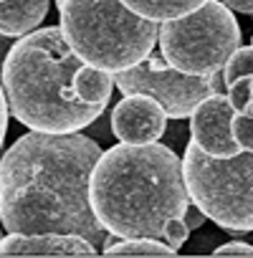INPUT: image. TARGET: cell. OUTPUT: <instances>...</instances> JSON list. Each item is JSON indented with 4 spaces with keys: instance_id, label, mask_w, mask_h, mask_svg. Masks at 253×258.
<instances>
[{
    "instance_id": "d6986e66",
    "label": "cell",
    "mask_w": 253,
    "mask_h": 258,
    "mask_svg": "<svg viewBox=\"0 0 253 258\" xmlns=\"http://www.w3.org/2000/svg\"><path fill=\"white\" fill-rule=\"evenodd\" d=\"M162 238H165V243H167L170 248L177 250V248H182V245L187 243V238H190V228L185 225L182 218H172V220H167Z\"/></svg>"
},
{
    "instance_id": "5b68a950",
    "label": "cell",
    "mask_w": 253,
    "mask_h": 258,
    "mask_svg": "<svg viewBox=\"0 0 253 258\" xmlns=\"http://www.w3.org/2000/svg\"><path fill=\"white\" fill-rule=\"evenodd\" d=\"M182 175L187 198L225 233H253V152L210 157L185 145Z\"/></svg>"
},
{
    "instance_id": "4fadbf2b",
    "label": "cell",
    "mask_w": 253,
    "mask_h": 258,
    "mask_svg": "<svg viewBox=\"0 0 253 258\" xmlns=\"http://www.w3.org/2000/svg\"><path fill=\"white\" fill-rule=\"evenodd\" d=\"M126 8H132L137 16L150 18L155 23H165L172 18H182L200 6H205L208 0H121Z\"/></svg>"
},
{
    "instance_id": "8fae6325",
    "label": "cell",
    "mask_w": 253,
    "mask_h": 258,
    "mask_svg": "<svg viewBox=\"0 0 253 258\" xmlns=\"http://www.w3.org/2000/svg\"><path fill=\"white\" fill-rule=\"evenodd\" d=\"M51 0H0V33L23 38L48 16Z\"/></svg>"
},
{
    "instance_id": "cb8c5ba5",
    "label": "cell",
    "mask_w": 253,
    "mask_h": 258,
    "mask_svg": "<svg viewBox=\"0 0 253 258\" xmlns=\"http://www.w3.org/2000/svg\"><path fill=\"white\" fill-rule=\"evenodd\" d=\"M220 3L228 6L230 11H238V13L253 16V0H220Z\"/></svg>"
},
{
    "instance_id": "ba28073f",
    "label": "cell",
    "mask_w": 253,
    "mask_h": 258,
    "mask_svg": "<svg viewBox=\"0 0 253 258\" xmlns=\"http://www.w3.org/2000/svg\"><path fill=\"white\" fill-rule=\"evenodd\" d=\"M233 114L235 106L228 99V94H210L195 106L190 137L205 155L233 157L240 152L238 142L233 140Z\"/></svg>"
},
{
    "instance_id": "d4e9b609",
    "label": "cell",
    "mask_w": 253,
    "mask_h": 258,
    "mask_svg": "<svg viewBox=\"0 0 253 258\" xmlns=\"http://www.w3.org/2000/svg\"><path fill=\"white\" fill-rule=\"evenodd\" d=\"M11 48H13V38L0 33V71H3V63H6V56L11 53Z\"/></svg>"
},
{
    "instance_id": "3957f363",
    "label": "cell",
    "mask_w": 253,
    "mask_h": 258,
    "mask_svg": "<svg viewBox=\"0 0 253 258\" xmlns=\"http://www.w3.org/2000/svg\"><path fill=\"white\" fill-rule=\"evenodd\" d=\"M81 66L61 26L36 28L18 38L0 71L11 114L33 132L71 135L86 129L101 111L76 94L74 79Z\"/></svg>"
},
{
    "instance_id": "5bb4252c",
    "label": "cell",
    "mask_w": 253,
    "mask_h": 258,
    "mask_svg": "<svg viewBox=\"0 0 253 258\" xmlns=\"http://www.w3.org/2000/svg\"><path fill=\"white\" fill-rule=\"evenodd\" d=\"M177 250L162 243L160 238H121L104 248V255H147V258H167Z\"/></svg>"
},
{
    "instance_id": "7c38bea8",
    "label": "cell",
    "mask_w": 253,
    "mask_h": 258,
    "mask_svg": "<svg viewBox=\"0 0 253 258\" xmlns=\"http://www.w3.org/2000/svg\"><path fill=\"white\" fill-rule=\"evenodd\" d=\"M76 94L84 104L89 106H96L99 111H104L109 106V99H111V91L116 89L114 84V74L104 71V69H96V66H89L84 63L79 71H76Z\"/></svg>"
},
{
    "instance_id": "7a4b0ae2",
    "label": "cell",
    "mask_w": 253,
    "mask_h": 258,
    "mask_svg": "<svg viewBox=\"0 0 253 258\" xmlns=\"http://www.w3.org/2000/svg\"><path fill=\"white\" fill-rule=\"evenodd\" d=\"M89 200L116 238H162L167 220L190 205L182 160L160 142L111 145L94 165Z\"/></svg>"
},
{
    "instance_id": "603a6c76",
    "label": "cell",
    "mask_w": 253,
    "mask_h": 258,
    "mask_svg": "<svg viewBox=\"0 0 253 258\" xmlns=\"http://www.w3.org/2000/svg\"><path fill=\"white\" fill-rule=\"evenodd\" d=\"M165 132H167V129H165ZM190 132V126L185 129V126H175V129H170V132H167V137H170V142H167V147H177V145H182L185 147V135Z\"/></svg>"
},
{
    "instance_id": "52a82bcc",
    "label": "cell",
    "mask_w": 253,
    "mask_h": 258,
    "mask_svg": "<svg viewBox=\"0 0 253 258\" xmlns=\"http://www.w3.org/2000/svg\"><path fill=\"white\" fill-rule=\"evenodd\" d=\"M116 89L130 94H145L152 96L167 114V119H187L193 116L195 106L210 96V94H228L223 71H215L213 76H193L185 74L165 61V56H150L142 63L114 74Z\"/></svg>"
},
{
    "instance_id": "484cf974",
    "label": "cell",
    "mask_w": 253,
    "mask_h": 258,
    "mask_svg": "<svg viewBox=\"0 0 253 258\" xmlns=\"http://www.w3.org/2000/svg\"><path fill=\"white\" fill-rule=\"evenodd\" d=\"M53 3H56V6H61V3H64V0H53Z\"/></svg>"
},
{
    "instance_id": "2e32d148",
    "label": "cell",
    "mask_w": 253,
    "mask_h": 258,
    "mask_svg": "<svg viewBox=\"0 0 253 258\" xmlns=\"http://www.w3.org/2000/svg\"><path fill=\"white\" fill-rule=\"evenodd\" d=\"M233 140L243 152H253V101L233 114Z\"/></svg>"
},
{
    "instance_id": "83f0119b",
    "label": "cell",
    "mask_w": 253,
    "mask_h": 258,
    "mask_svg": "<svg viewBox=\"0 0 253 258\" xmlns=\"http://www.w3.org/2000/svg\"><path fill=\"white\" fill-rule=\"evenodd\" d=\"M250 43H253V38H250Z\"/></svg>"
},
{
    "instance_id": "ffe728a7",
    "label": "cell",
    "mask_w": 253,
    "mask_h": 258,
    "mask_svg": "<svg viewBox=\"0 0 253 258\" xmlns=\"http://www.w3.org/2000/svg\"><path fill=\"white\" fill-rule=\"evenodd\" d=\"M215 258H228V255H253V245L250 243H243V240H230V243H223L213 250Z\"/></svg>"
},
{
    "instance_id": "7402d4cb",
    "label": "cell",
    "mask_w": 253,
    "mask_h": 258,
    "mask_svg": "<svg viewBox=\"0 0 253 258\" xmlns=\"http://www.w3.org/2000/svg\"><path fill=\"white\" fill-rule=\"evenodd\" d=\"M8 99H6V91H3V84H0V147L6 142V132H8Z\"/></svg>"
},
{
    "instance_id": "30bf717a",
    "label": "cell",
    "mask_w": 253,
    "mask_h": 258,
    "mask_svg": "<svg viewBox=\"0 0 253 258\" xmlns=\"http://www.w3.org/2000/svg\"><path fill=\"white\" fill-rule=\"evenodd\" d=\"M99 250L81 235L66 233H8L0 238V255H86Z\"/></svg>"
},
{
    "instance_id": "277c9868",
    "label": "cell",
    "mask_w": 253,
    "mask_h": 258,
    "mask_svg": "<svg viewBox=\"0 0 253 258\" xmlns=\"http://www.w3.org/2000/svg\"><path fill=\"white\" fill-rule=\"evenodd\" d=\"M61 31L84 63L109 74L126 71L152 56L160 26L121 0H64Z\"/></svg>"
},
{
    "instance_id": "ac0fdd59",
    "label": "cell",
    "mask_w": 253,
    "mask_h": 258,
    "mask_svg": "<svg viewBox=\"0 0 253 258\" xmlns=\"http://www.w3.org/2000/svg\"><path fill=\"white\" fill-rule=\"evenodd\" d=\"M86 137H91V140H96L101 147H106V145H111V137H114V129H111V111H109V106L86 126Z\"/></svg>"
},
{
    "instance_id": "4316f807",
    "label": "cell",
    "mask_w": 253,
    "mask_h": 258,
    "mask_svg": "<svg viewBox=\"0 0 253 258\" xmlns=\"http://www.w3.org/2000/svg\"><path fill=\"white\" fill-rule=\"evenodd\" d=\"M0 238H3V233H0Z\"/></svg>"
},
{
    "instance_id": "9a60e30c",
    "label": "cell",
    "mask_w": 253,
    "mask_h": 258,
    "mask_svg": "<svg viewBox=\"0 0 253 258\" xmlns=\"http://www.w3.org/2000/svg\"><path fill=\"white\" fill-rule=\"evenodd\" d=\"M250 74L253 76V43L250 46H240L223 66V79H225V86H230L238 76H245Z\"/></svg>"
},
{
    "instance_id": "8992f818",
    "label": "cell",
    "mask_w": 253,
    "mask_h": 258,
    "mask_svg": "<svg viewBox=\"0 0 253 258\" xmlns=\"http://www.w3.org/2000/svg\"><path fill=\"white\" fill-rule=\"evenodd\" d=\"M157 41L170 66L193 76H213L240 48V26L228 6L208 0L182 18L165 21Z\"/></svg>"
},
{
    "instance_id": "44dd1931",
    "label": "cell",
    "mask_w": 253,
    "mask_h": 258,
    "mask_svg": "<svg viewBox=\"0 0 253 258\" xmlns=\"http://www.w3.org/2000/svg\"><path fill=\"white\" fill-rule=\"evenodd\" d=\"M182 220H185V225L190 228V230H198V228H203V223L208 220V215L193 203V205H187L185 208V213H182Z\"/></svg>"
},
{
    "instance_id": "9c48e42d",
    "label": "cell",
    "mask_w": 253,
    "mask_h": 258,
    "mask_svg": "<svg viewBox=\"0 0 253 258\" xmlns=\"http://www.w3.org/2000/svg\"><path fill=\"white\" fill-rule=\"evenodd\" d=\"M111 129L114 137L126 145L157 142L167 129V114L152 96L130 94L111 109Z\"/></svg>"
},
{
    "instance_id": "e0dca14e",
    "label": "cell",
    "mask_w": 253,
    "mask_h": 258,
    "mask_svg": "<svg viewBox=\"0 0 253 258\" xmlns=\"http://www.w3.org/2000/svg\"><path fill=\"white\" fill-rule=\"evenodd\" d=\"M228 99L233 101L235 111L245 109V106L253 101V76H250V74L238 76V79L228 86Z\"/></svg>"
},
{
    "instance_id": "6da1fadb",
    "label": "cell",
    "mask_w": 253,
    "mask_h": 258,
    "mask_svg": "<svg viewBox=\"0 0 253 258\" xmlns=\"http://www.w3.org/2000/svg\"><path fill=\"white\" fill-rule=\"evenodd\" d=\"M101 145L86 135L31 132L0 157V223L8 233L81 235L96 248L109 230L96 220L89 180Z\"/></svg>"
}]
</instances>
